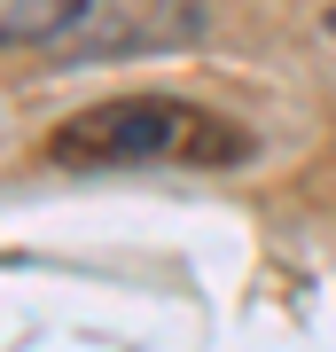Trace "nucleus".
I'll return each mask as SVG.
<instances>
[{"mask_svg": "<svg viewBox=\"0 0 336 352\" xmlns=\"http://www.w3.org/2000/svg\"><path fill=\"white\" fill-rule=\"evenodd\" d=\"M250 126L203 110V102H180V94H117V102H94V110L63 118L47 133V164H71V173H117V164H250Z\"/></svg>", "mask_w": 336, "mask_h": 352, "instance_id": "1", "label": "nucleus"}, {"mask_svg": "<svg viewBox=\"0 0 336 352\" xmlns=\"http://www.w3.org/2000/svg\"><path fill=\"white\" fill-rule=\"evenodd\" d=\"M196 24H203L196 0H8V47L55 55V63L188 47Z\"/></svg>", "mask_w": 336, "mask_h": 352, "instance_id": "2", "label": "nucleus"}]
</instances>
